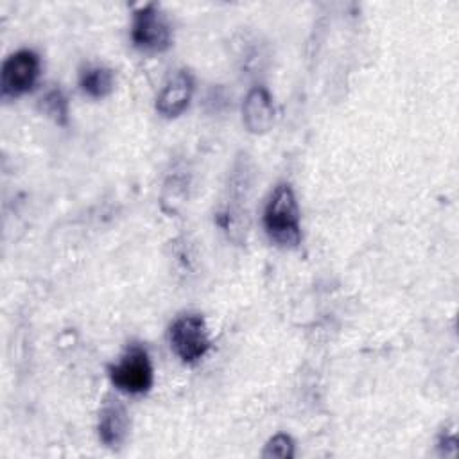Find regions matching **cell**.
I'll return each instance as SVG.
<instances>
[{"label": "cell", "instance_id": "obj_10", "mask_svg": "<svg viewBox=\"0 0 459 459\" xmlns=\"http://www.w3.org/2000/svg\"><path fill=\"white\" fill-rule=\"evenodd\" d=\"M38 109L47 115L48 118H52L57 126H66L68 124V117H70V108H68V99L65 95V91L57 86L48 88L41 99L38 100Z\"/></svg>", "mask_w": 459, "mask_h": 459}, {"label": "cell", "instance_id": "obj_6", "mask_svg": "<svg viewBox=\"0 0 459 459\" xmlns=\"http://www.w3.org/2000/svg\"><path fill=\"white\" fill-rule=\"evenodd\" d=\"M194 95V77L181 68L169 75L156 97V111L165 118L179 117L190 104Z\"/></svg>", "mask_w": 459, "mask_h": 459}, {"label": "cell", "instance_id": "obj_3", "mask_svg": "<svg viewBox=\"0 0 459 459\" xmlns=\"http://www.w3.org/2000/svg\"><path fill=\"white\" fill-rule=\"evenodd\" d=\"M131 41L138 50L149 54H160L170 47L172 27L156 4H145L133 11Z\"/></svg>", "mask_w": 459, "mask_h": 459}, {"label": "cell", "instance_id": "obj_2", "mask_svg": "<svg viewBox=\"0 0 459 459\" xmlns=\"http://www.w3.org/2000/svg\"><path fill=\"white\" fill-rule=\"evenodd\" d=\"M108 373L111 384L127 394H145L154 382L151 357L147 350L136 342L127 346L118 362L109 366Z\"/></svg>", "mask_w": 459, "mask_h": 459}, {"label": "cell", "instance_id": "obj_4", "mask_svg": "<svg viewBox=\"0 0 459 459\" xmlns=\"http://www.w3.org/2000/svg\"><path fill=\"white\" fill-rule=\"evenodd\" d=\"M170 348L185 364L201 360L210 350V337L204 319L199 314H185L174 319L169 328Z\"/></svg>", "mask_w": 459, "mask_h": 459}, {"label": "cell", "instance_id": "obj_8", "mask_svg": "<svg viewBox=\"0 0 459 459\" xmlns=\"http://www.w3.org/2000/svg\"><path fill=\"white\" fill-rule=\"evenodd\" d=\"M242 120L247 131L260 134L267 133L274 124V104L271 93L264 86H255L247 91L242 104Z\"/></svg>", "mask_w": 459, "mask_h": 459}, {"label": "cell", "instance_id": "obj_7", "mask_svg": "<svg viewBox=\"0 0 459 459\" xmlns=\"http://www.w3.org/2000/svg\"><path fill=\"white\" fill-rule=\"evenodd\" d=\"M129 427H131V420L126 405L118 398L108 396L99 411V420H97L99 439L108 448L117 450L126 443L129 436Z\"/></svg>", "mask_w": 459, "mask_h": 459}, {"label": "cell", "instance_id": "obj_1", "mask_svg": "<svg viewBox=\"0 0 459 459\" xmlns=\"http://www.w3.org/2000/svg\"><path fill=\"white\" fill-rule=\"evenodd\" d=\"M264 230L280 247L294 249L301 244L299 206L290 185L280 183L273 190L264 208Z\"/></svg>", "mask_w": 459, "mask_h": 459}, {"label": "cell", "instance_id": "obj_11", "mask_svg": "<svg viewBox=\"0 0 459 459\" xmlns=\"http://www.w3.org/2000/svg\"><path fill=\"white\" fill-rule=\"evenodd\" d=\"M264 457H280V459H289L294 457V441L289 434H276L273 436L262 452Z\"/></svg>", "mask_w": 459, "mask_h": 459}, {"label": "cell", "instance_id": "obj_5", "mask_svg": "<svg viewBox=\"0 0 459 459\" xmlns=\"http://www.w3.org/2000/svg\"><path fill=\"white\" fill-rule=\"evenodd\" d=\"M41 59L38 52L22 48L11 54L0 72V90L4 99H18L30 91L39 77Z\"/></svg>", "mask_w": 459, "mask_h": 459}, {"label": "cell", "instance_id": "obj_9", "mask_svg": "<svg viewBox=\"0 0 459 459\" xmlns=\"http://www.w3.org/2000/svg\"><path fill=\"white\" fill-rule=\"evenodd\" d=\"M81 90L91 99H104L115 88V74L108 66L91 65L81 70L79 74Z\"/></svg>", "mask_w": 459, "mask_h": 459}]
</instances>
